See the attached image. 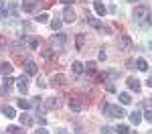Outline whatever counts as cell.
<instances>
[{
  "label": "cell",
  "instance_id": "cell-18",
  "mask_svg": "<svg viewBox=\"0 0 152 134\" xmlns=\"http://www.w3.org/2000/svg\"><path fill=\"white\" fill-rule=\"evenodd\" d=\"M71 71H73V75H81V71H83V63H79V61H73V65H71Z\"/></svg>",
  "mask_w": 152,
  "mask_h": 134
},
{
  "label": "cell",
  "instance_id": "cell-12",
  "mask_svg": "<svg viewBox=\"0 0 152 134\" xmlns=\"http://www.w3.org/2000/svg\"><path fill=\"white\" fill-rule=\"evenodd\" d=\"M128 87H130V92H136V94H138L142 85H140V81H138L136 77H128Z\"/></svg>",
  "mask_w": 152,
  "mask_h": 134
},
{
  "label": "cell",
  "instance_id": "cell-44",
  "mask_svg": "<svg viewBox=\"0 0 152 134\" xmlns=\"http://www.w3.org/2000/svg\"><path fill=\"white\" fill-rule=\"evenodd\" d=\"M128 2H138V0H128Z\"/></svg>",
  "mask_w": 152,
  "mask_h": 134
},
{
  "label": "cell",
  "instance_id": "cell-33",
  "mask_svg": "<svg viewBox=\"0 0 152 134\" xmlns=\"http://www.w3.org/2000/svg\"><path fill=\"white\" fill-rule=\"evenodd\" d=\"M142 116H144V120L152 122V110H146V112H144V114H142Z\"/></svg>",
  "mask_w": 152,
  "mask_h": 134
},
{
  "label": "cell",
  "instance_id": "cell-26",
  "mask_svg": "<svg viewBox=\"0 0 152 134\" xmlns=\"http://www.w3.org/2000/svg\"><path fill=\"white\" fill-rule=\"evenodd\" d=\"M43 57H45V59H55V51H51V49H45V51H43Z\"/></svg>",
  "mask_w": 152,
  "mask_h": 134
},
{
  "label": "cell",
  "instance_id": "cell-42",
  "mask_svg": "<svg viewBox=\"0 0 152 134\" xmlns=\"http://www.w3.org/2000/svg\"><path fill=\"white\" fill-rule=\"evenodd\" d=\"M61 2H63L65 6H69V4H71V2H73V0H61Z\"/></svg>",
  "mask_w": 152,
  "mask_h": 134
},
{
  "label": "cell",
  "instance_id": "cell-20",
  "mask_svg": "<svg viewBox=\"0 0 152 134\" xmlns=\"http://www.w3.org/2000/svg\"><path fill=\"white\" fill-rule=\"evenodd\" d=\"M75 45H77V51H81L83 49V45H85V35H77V39H75Z\"/></svg>",
  "mask_w": 152,
  "mask_h": 134
},
{
  "label": "cell",
  "instance_id": "cell-5",
  "mask_svg": "<svg viewBox=\"0 0 152 134\" xmlns=\"http://www.w3.org/2000/svg\"><path fill=\"white\" fill-rule=\"evenodd\" d=\"M69 108L73 110V112H81V110H83V100L79 96H73L69 100Z\"/></svg>",
  "mask_w": 152,
  "mask_h": 134
},
{
  "label": "cell",
  "instance_id": "cell-23",
  "mask_svg": "<svg viewBox=\"0 0 152 134\" xmlns=\"http://www.w3.org/2000/svg\"><path fill=\"white\" fill-rule=\"evenodd\" d=\"M6 132L8 134H23V126H8Z\"/></svg>",
  "mask_w": 152,
  "mask_h": 134
},
{
  "label": "cell",
  "instance_id": "cell-22",
  "mask_svg": "<svg viewBox=\"0 0 152 134\" xmlns=\"http://www.w3.org/2000/svg\"><path fill=\"white\" fill-rule=\"evenodd\" d=\"M120 102H122V104H124V106H128L130 102H132V96H130V94H126V92H124V94H120Z\"/></svg>",
  "mask_w": 152,
  "mask_h": 134
},
{
  "label": "cell",
  "instance_id": "cell-1",
  "mask_svg": "<svg viewBox=\"0 0 152 134\" xmlns=\"http://www.w3.org/2000/svg\"><path fill=\"white\" fill-rule=\"evenodd\" d=\"M132 16H134V23L140 24V26H144V29L152 24V10L148 8V6H144V4L136 6L134 12H132Z\"/></svg>",
  "mask_w": 152,
  "mask_h": 134
},
{
  "label": "cell",
  "instance_id": "cell-41",
  "mask_svg": "<svg viewBox=\"0 0 152 134\" xmlns=\"http://www.w3.org/2000/svg\"><path fill=\"white\" fill-rule=\"evenodd\" d=\"M105 57H107V55H105V51H104V49H102V51H99V59L104 61V59H105Z\"/></svg>",
  "mask_w": 152,
  "mask_h": 134
},
{
  "label": "cell",
  "instance_id": "cell-6",
  "mask_svg": "<svg viewBox=\"0 0 152 134\" xmlns=\"http://www.w3.org/2000/svg\"><path fill=\"white\" fill-rule=\"evenodd\" d=\"M85 21H87V24H91L94 29H97V31H102V33H110V29H105L104 24L99 23L97 18H94V16H89V14H87V18H85Z\"/></svg>",
  "mask_w": 152,
  "mask_h": 134
},
{
  "label": "cell",
  "instance_id": "cell-27",
  "mask_svg": "<svg viewBox=\"0 0 152 134\" xmlns=\"http://www.w3.org/2000/svg\"><path fill=\"white\" fill-rule=\"evenodd\" d=\"M8 10H10V14H12V18H16V14H18V6L12 2V4H8Z\"/></svg>",
  "mask_w": 152,
  "mask_h": 134
},
{
  "label": "cell",
  "instance_id": "cell-36",
  "mask_svg": "<svg viewBox=\"0 0 152 134\" xmlns=\"http://www.w3.org/2000/svg\"><path fill=\"white\" fill-rule=\"evenodd\" d=\"M4 47H6V39L0 35V51H4Z\"/></svg>",
  "mask_w": 152,
  "mask_h": 134
},
{
  "label": "cell",
  "instance_id": "cell-9",
  "mask_svg": "<svg viewBox=\"0 0 152 134\" xmlns=\"http://www.w3.org/2000/svg\"><path fill=\"white\" fill-rule=\"evenodd\" d=\"M65 81H67V77H65L63 73H57V75H53V77H51V81H49V83L53 85V87H59V85L65 83Z\"/></svg>",
  "mask_w": 152,
  "mask_h": 134
},
{
  "label": "cell",
  "instance_id": "cell-7",
  "mask_svg": "<svg viewBox=\"0 0 152 134\" xmlns=\"http://www.w3.org/2000/svg\"><path fill=\"white\" fill-rule=\"evenodd\" d=\"M16 87H18L20 94H26V92H28V77H26V75H20V77L16 79Z\"/></svg>",
  "mask_w": 152,
  "mask_h": 134
},
{
  "label": "cell",
  "instance_id": "cell-10",
  "mask_svg": "<svg viewBox=\"0 0 152 134\" xmlns=\"http://www.w3.org/2000/svg\"><path fill=\"white\" fill-rule=\"evenodd\" d=\"M37 71H39V67H37L35 61H26L24 63V73L26 75H37Z\"/></svg>",
  "mask_w": 152,
  "mask_h": 134
},
{
  "label": "cell",
  "instance_id": "cell-17",
  "mask_svg": "<svg viewBox=\"0 0 152 134\" xmlns=\"http://www.w3.org/2000/svg\"><path fill=\"white\" fill-rule=\"evenodd\" d=\"M0 112H2V114H4L6 118H14V114H16L12 106H2V108H0Z\"/></svg>",
  "mask_w": 152,
  "mask_h": 134
},
{
  "label": "cell",
  "instance_id": "cell-29",
  "mask_svg": "<svg viewBox=\"0 0 152 134\" xmlns=\"http://www.w3.org/2000/svg\"><path fill=\"white\" fill-rule=\"evenodd\" d=\"M51 29H53V31H59V29H61V21H57V18H55V21H51Z\"/></svg>",
  "mask_w": 152,
  "mask_h": 134
},
{
  "label": "cell",
  "instance_id": "cell-34",
  "mask_svg": "<svg viewBox=\"0 0 152 134\" xmlns=\"http://www.w3.org/2000/svg\"><path fill=\"white\" fill-rule=\"evenodd\" d=\"M37 21H39V23H49V16H47V14H39Z\"/></svg>",
  "mask_w": 152,
  "mask_h": 134
},
{
  "label": "cell",
  "instance_id": "cell-21",
  "mask_svg": "<svg viewBox=\"0 0 152 134\" xmlns=\"http://www.w3.org/2000/svg\"><path fill=\"white\" fill-rule=\"evenodd\" d=\"M85 73H87L89 77H91V75H95V63H94V61H89V63L85 65Z\"/></svg>",
  "mask_w": 152,
  "mask_h": 134
},
{
  "label": "cell",
  "instance_id": "cell-4",
  "mask_svg": "<svg viewBox=\"0 0 152 134\" xmlns=\"http://www.w3.org/2000/svg\"><path fill=\"white\" fill-rule=\"evenodd\" d=\"M51 43L55 45V49L65 47V43H67V35H65V33H57V35L51 37Z\"/></svg>",
  "mask_w": 152,
  "mask_h": 134
},
{
  "label": "cell",
  "instance_id": "cell-13",
  "mask_svg": "<svg viewBox=\"0 0 152 134\" xmlns=\"http://www.w3.org/2000/svg\"><path fill=\"white\" fill-rule=\"evenodd\" d=\"M45 108L47 110H57L59 108V100L57 97H45Z\"/></svg>",
  "mask_w": 152,
  "mask_h": 134
},
{
  "label": "cell",
  "instance_id": "cell-2",
  "mask_svg": "<svg viewBox=\"0 0 152 134\" xmlns=\"http://www.w3.org/2000/svg\"><path fill=\"white\" fill-rule=\"evenodd\" d=\"M102 114L107 116V118H124L126 116V112L122 106H112V104H104L102 106Z\"/></svg>",
  "mask_w": 152,
  "mask_h": 134
},
{
  "label": "cell",
  "instance_id": "cell-28",
  "mask_svg": "<svg viewBox=\"0 0 152 134\" xmlns=\"http://www.w3.org/2000/svg\"><path fill=\"white\" fill-rule=\"evenodd\" d=\"M18 108L20 110H28L31 108V102H28V100H18Z\"/></svg>",
  "mask_w": 152,
  "mask_h": 134
},
{
  "label": "cell",
  "instance_id": "cell-19",
  "mask_svg": "<svg viewBox=\"0 0 152 134\" xmlns=\"http://www.w3.org/2000/svg\"><path fill=\"white\" fill-rule=\"evenodd\" d=\"M136 67L140 69V71H148V63H146V59H136Z\"/></svg>",
  "mask_w": 152,
  "mask_h": 134
},
{
  "label": "cell",
  "instance_id": "cell-40",
  "mask_svg": "<svg viewBox=\"0 0 152 134\" xmlns=\"http://www.w3.org/2000/svg\"><path fill=\"white\" fill-rule=\"evenodd\" d=\"M28 47H31V49H37V41H35V39H31V43H28Z\"/></svg>",
  "mask_w": 152,
  "mask_h": 134
},
{
  "label": "cell",
  "instance_id": "cell-24",
  "mask_svg": "<svg viewBox=\"0 0 152 134\" xmlns=\"http://www.w3.org/2000/svg\"><path fill=\"white\" fill-rule=\"evenodd\" d=\"M6 10H8V8H6V4L0 0V21H4V18H6Z\"/></svg>",
  "mask_w": 152,
  "mask_h": 134
},
{
  "label": "cell",
  "instance_id": "cell-37",
  "mask_svg": "<svg viewBox=\"0 0 152 134\" xmlns=\"http://www.w3.org/2000/svg\"><path fill=\"white\" fill-rule=\"evenodd\" d=\"M105 89H107V92H116V85H114V83H107V85H105Z\"/></svg>",
  "mask_w": 152,
  "mask_h": 134
},
{
  "label": "cell",
  "instance_id": "cell-3",
  "mask_svg": "<svg viewBox=\"0 0 152 134\" xmlns=\"http://www.w3.org/2000/svg\"><path fill=\"white\" fill-rule=\"evenodd\" d=\"M118 47H120V51H132V49H134V43H132V39H130L128 35H120Z\"/></svg>",
  "mask_w": 152,
  "mask_h": 134
},
{
  "label": "cell",
  "instance_id": "cell-32",
  "mask_svg": "<svg viewBox=\"0 0 152 134\" xmlns=\"http://www.w3.org/2000/svg\"><path fill=\"white\" fill-rule=\"evenodd\" d=\"M8 94H10V87L2 85V87H0V96H8Z\"/></svg>",
  "mask_w": 152,
  "mask_h": 134
},
{
  "label": "cell",
  "instance_id": "cell-8",
  "mask_svg": "<svg viewBox=\"0 0 152 134\" xmlns=\"http://www.w3.org/2000/svg\"><path fill=\"white\" fill-rule=\"evenodd\" d=\"M63 21L65 23H75V12H73L71 6H65L63 8Z\"/></svg>",
  "mask_w": 152,
  "mask_h": 134
},
{
  "label": "cell",
  "instance_id": "cell-43",
  "mask_svg": "<svg viewBox=\"0 0 152 134\" xmlns=\"http://www.w3.org/2000/svg\"><path fill=\"white\" fill-rule=\"evenodd\" d=\"M148 85H150V87H152V77H148Z\"/></svg>",
  "mask_w": 152,
  "mask_h": 134
},
{
  "label": "cell",
  "instance_id": "cell-16",
  "mask_svg": "<svg viewBox=\"0 0 152 134\" xmlns=\"http://www.w3.org/2000/svg\"><path fill=\"white\" fill-rule=\"evenodd\" d=\"M94 10L97 12L99 16H105V14H107V8H105L102 2H94Z\"/></svg>",
  "mask_w": 152,
  "mask_h": 134
},
{
  "label": "cell",
  "instance_id": "cell-35",
  "mask_svg": "<svg viewBox=\"0 0 152 134\" xmlns=\"http://www.w3.org/2000/svg\"><path fill=\"white\" fill-rule=\"evenodd\" d=\"M12 83H14V79H12L10 75H8V77H6V79H4V85H6V87H10Z\"/></svg>",
  "mask_w": 152,
  "mask_h": 134
},
{
  "label": "cell",
  "instance_id": "cell-30",
  "mask_svg": "<svg viewBox=\"0 0 152 134\" xmlns=\"http://www.w3.org/2000/svg\"><path fill=\"white\" fill-rule=\"evenodd\" d=\"M37 122H39L41 126H45V124H47V120H45V116H43V112H41V114L37 112Z\"/></svg>",
  "mask_w": 152,
  "mask_h": 134
},
{
  "label": "cell",
  "instance_id": "cell-14",
  "mask_svg": "<svg viewBox=\"0 0 152 134\" xmlns=\"http://www.w3.org/2000/svg\"><path fill=\"white\" fill-rule=\"evenodd\" d=\"M0 73L4 75V77H8L12 73V65L8 63V61H4V63H0Z\"/></svg>",
  "mask_w": 152,
  "mask_h": 134
},
{
  "label": "cell",
  "instance_id": "cell-11",
  "mask_svg": "<svg viewBox=\"0 0 152 134\" xmlns=\"http://www.w3.org/2000/svg\"><path fill=\"white\" fill-rule=\"evenodd\" d=\"M18 120H20V126H33V122H35V118H33L31 114H26V112H23V114L18 116Z\"/></svg>",
  "mask_w": 152,
  "mask_h": 134
},
{
  "label": "cell",
  "instance_id": "cell-25",
  "mask_svg": "<svg viewBox=\"0 0 152 134\" xmlns=\"http://www.w3.org/2000/svg\"><path fill=\"white\" fill-rule=\"evenodd\" d=\"M116 132L118 134H130V128L126 126V124H120V126L116 128Z\"/></svg>",
  "mask_w": 152,
  "mask_h": 134
},
{
  "label": "cell",
  "instance_id": "cell-45",
  "mask_svg": "<svg viewBox=\"0 0 152 134\" xmlns=\"http://www.w3.org/2000/svg\"><path fill=\"white\" fill-rule=\"evenodd\" d=\"M150 49H152V41H150Z\"/></svg>",
  "mask_w": 152,
  "mask_h": 134
},
{
  "label": "cell",
  "instance_id": "cell-39",
  "mask_svg": "<svg viewBox=\"0 0 152 134\" xmlns=\"http://www.w3.org/2000/svg\"><path fill=\"white\" fill-rule=\"evenodd\" d=\"M35 134H49V132H47V130H45V126H41V128H39V130H37Z\"/></svg>",
  "mask_w": 152,
  "mask_h": 134
},
{
  "label": "cell",
  "instance_id": "cell-38",
  "mask_svg": "<svg viewBox=\"0 0 152 134\" xmlns=\"http://www.w3.org/2000/svg\"><path fill=\"white\" fill-rule=\"evenodd\" d=\"M107 77H110V79H116V77H118V71H110V73H107Z\"/></svg>",
  "mask_w": 152,
  "mask_h": 134
},
{
  "label": "cell",
  "instance_id": "cell-15",
  "mask_svg": "<svg viewBox=\"0 0 152 134\" xmlns=\"http://www.w3.org/2000/svg\"><path fill=\"white\" fill-rule=\"evenodd\" d=\"M142 120H144V116H142L140 112H132V114H130V122H132L134 126H138Z\"/></svg>",
  "mask_w": 152,
  "mask_h": 134
},
{
  "label": "cell",
  "instance_id": "cell-31",
  "mask_svg": "<svg viewBox=\"0 0 152 134\" xmlns=\"http://www.w3.org/2000/svg\"><path fill=\"white\" fill-rule=\"evenodd\" d=\"M102 134H118V132L114 128H110V126H104V128H102Z\"/></svg>",
  "mask_w": 152,
  "mask_h": 134
}]
</instances>
